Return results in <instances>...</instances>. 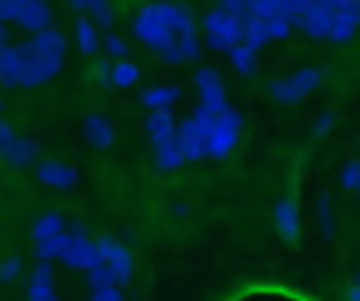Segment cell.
Listing matches in <instances>:
<instances>
[{
    "label": "cell",
    "mask_w": 360,
    "mask_h": 301,
    "mask_svg": "<svg viewBox=\"0 0 360 301\" xmlns=\"http://www.w3.org/2000/svg\"><path fill=\"white\" fill-rule=\"evenodd\" d=\"M132 31L141 42H146L152 51H158V56L169 65L183 62L177 53V39L186 34H197L194 17L191 11L177 3V0H160V3H149L138 11Z\"/></svg>",
    "instance_id": "cell-1"
},
{
    "label": "cell",
    "mask_w": 360,
    "mask_h": 301,
    "mask_svg": "<svg viewBox=\"0 0 360 301\" xmlns=\"http://www.w3.org/2000/svg\"><path fill=\"white\" fill-rule=\"evenodd\" d=\"M202 31L205 42L214 51H228L245 39V17H233L222 8H214L202 17Z\"/></svg>",
    "instance_id": "cell-2"
},
{
    "label": "cell",
    "mask_w": 360,
    "mask_h": 301,
    "mask_svg": "<svg viewBox=\"0 0 360 301\" xmlns=\"http://www.w3.org/2000/svg\"><path fill=\"white\" fill-rule=\"evenodd\" d=\"M20 48V87H37L59 73L62 59H53L42 51H37L31 42L17 45Z\"/></svg>",
    "instance_id": "cell-3"
},
{
    "label": "cell",
    "mask_w": 360,
    "mask_h": 301,
    "mask_svg": "<svg viewBox=\"0 0 360 301\" xmlns=\"http://www.w3.org/2000/svg\"><path fill=\"white\" fill-rule=\"evenodd\" d=\"M321 84V68H301L287 79H273L267 84V93L281 104H295L307 93H312Z\"/></svg>",
    "instance_id": "cell-4"
},
{
    "label": "cell",
    "mask_w": 360,
    "mask_h": 301,
    "mask_svg": "<svg viewBox=\"0 0 360 301\" xmlns=\"http://www.w3.org/2000/svg\"><path fill=\"white\" fill-rule=\"evenodd\" d=\"M236 135H239V113H236L233 107H225V110L217 115L214 129H211V135H208V152L217 155V158L225 155V152L233 146Z\"/></svg>",
    "instance_id": "cell-5"
},
{
    "label": "cell",
    "mask_w": 360,
    "mask_h": 301,
    "mask_svg": "<svg viewBox=\"0 0 360 301\" xmlns=\"http://www.w3.org/2000/svg\"><path fill=\"white\" fill-rule=\"evenodd\" d=\"M194 82H197V90H200V98H202L200 104L208 107V110H214L219 115L228 107V101H225V84H222L219 73L214 68H200L197 76H194Z\"/></svg>",
    "instance_id": "cell-6"
},
{
    "label": "cell",
    "mask_w": 360,
    "mask_h": 301,
    "mask_svg": "<svg viewBox=\"0 0 360 301\" xmlns=\"http://www.w3.org/2000/svg\"><path fill=\"white\" fill-rule=\"evenodd\" d=\"M298 28L304 34H309L312 39H329V34H332V11L321 0H307V11H304Z\"/></svg>",
    "instance_id": "cell-7"
},
{
    "label": "cell",
    "mask_w": 360,
    "mask_h": 301,
    "mask_svg": "<svg viewBox=\"0 0 360 301\" xmlns=\"http://www.w3.org/2000/svg\"><path fill=\"white\" fill-rule=\"evenodd\" d=\"M177 143H180V152L188 155V158H200V155L208 152V135L200 129V124L194 121V115H188L177 127Z\"/></svg>",
    "instance_id": "cell-8"
},
{
    "label": "cell",
    "mask_w": 360,
    "mask_h": 301,
    "mask_svg": "<svg viewBox=\"0 0 360 301\" xmlns=\"http://www.w3.org/2000/svg\"><path fill=\"white\" fill-rule=\"evenodd\" d=\"M31 45H34L37 51L53 56V59H65V51H68V39H65V34H62L59 28H45V31L34 34Z\"/></svg>",
    "instance_id": "cell-9"
},
{
    "label": "cell",
    "mask_w": 360,
    "mask_h": 301,
    "mask_svg": "<svg viewBox=\"0 0 360 301\" xmlns=\"http://www.w3.org/2000/svg\"><path fill=\"white\" fill-rule=\"evenodd\" d=\"M17 23H20L22 28L34 31V34L45 31L48 23H51V8H48V3H45V0H34V3H28V6L20 11Z\"/></svg>",
    "instance_id": "cell-10"
},
{
    "label": "cell",
    "mask_w": 360,
    "mask_h": 301,
    "mask_svg": "<svg viewBox=\"0 0 360 301\" xmlns=\"http://www.w3.org/2000/svg\"><path fill=\"white\" fill-rule=\"evenodd\" d=\"M0 84L3 87H17L20 84V48L6 45L0 51Z\"/></svg>",
    "instance_id": "cell-11"
},
{
    "label": "cell",
    "mask_w": 360,
    "mask_h": 301,
    "mask_svg": "<svg viewBox=\"0 0 360 301\" xmlns=\"http://www.w3.org/2000/svg\"><path fill=\"white\" fill-rule=\"evenodd\" d=\"M146 129H149V135H152V141L155 143H160V141H166V138H172L177 129H174V118H172V110L169 107H163V110H155L149 118H146Z\"/></svg>",
    "instance_id": "cell-12"
},
{
    "label": "cell",
    "mask_w": 360,
    "mask_h": 301,
    "mask_svg": "<svg viewBox=\"0 0 360 301\" xmlns=\"http://www.w3.org/2000/svg\"><path fill=\"white\" fill-rule=\"evenodd\" d=\"M84 132H87V138H90L96 146H110V143H112V127H110V121H107L104 115H98V113H90V115L84 118Z\"/></svg>",
    "instance_id": "cell-13"
},
{
    "label": "cell",
    "mask_w": 360,
    "mask_h": 301,
    "mask_svg": "<svg viewBox=\"0 0 360 301\" xmlns=\"http://www.w3.org/2000/svg\"><path fill=\"white\" fill-rule=\"evenodd\" d=\"M357 25H360V14L338 11V14H332V34H329V39L332 42H346L349 37H354Z\"/></svg>",
    "instance_id": "cell-14"
},
{
    "label": "cell",
    "mask_w": 360,
    "mask_h": 301,
    "mask_svg": "<svg viewBox=\"0 0 360 301\" xmlns=\"http://www.w3.org/2000/svg\"><path fill=\"white\" fill-rule=\"evenodd\" d=\"M228 56H231L233 68H236L242 76H250V73L256 70V48H250V45L239 42V45L228 48Z\"/></svg>",
    "instance_id": "cell-15"
},
{
    "label": "cell",
    "mask_w": 360,
    "mask_h": 301,
    "mask_svg": "<svg viewBox=\"0 0 360 301\" xmlns=\"http://www.w3.org/2000/svg\"><path fill=\"white\" fill-rule=\"evenodd\" d=\"M177 96H180V90H177L174 84H169V87H149V90L141 93V101H143L146 107H152V110H163V107H169Z\"/></svg>",
    "instance_id": "cell-16"
},
{
    "label": "cell",
    "mask_w": 360,
    "mask_h": 301,
    "mask_svg": "<svg viewBox=\"0 0 360 301\" xmlns=\"http://www.w3.org/2000/svg\"><path fill=\"white\" fill-rule=\"evenodd\" d=\"M270 39V34H267V23L262 20V17H253V14H248L245 17V45H250V48H262L264 42Z\"/></svg>",
    "instance_id": "cell-17"
},
{
    "label": "cell",
    "mask_w": 360,
    "mask_h": 301,
    "mask_svg": "<svg viewBox=\"0 0 360 301\" xmlns=\"http://www.w3.org/2000/svg\"><path fill=\"white\" fill-rule=\"evenodd\" d=\"M76 42L82 48V53H96L98 51V34H96V25L87 20V17H79L76 20Z\"/></svg>",
    "instance_id": "cell-18"
},
{
    "label": "cell",
    "mask_w": 360,
    "mask_h": 301,
    "mask_svg": "<svg viewBox=\"0 0 360 301\" xmlns=\"http://www.w3.org/2000/svg\"><path fill=\"white\" fill-rule=\"evenodd\" d=\"M138 76H141L138 65H132L127 59H121V62L112 65V87H132L138 82Z\"/></svg>",
    "instance_id": "cell-19"
},
{
    "label": "cell",
    "mask_w": 360,
    "mask_h": 301,
    "mask_svg": "<svg viewBox=\"0 0 360 301\" xmlns=\"http://www.w3.org/2000/svg\"><path fill=\"white\" fill-rule=\"evenodd\" d=\"M34 152H37V143H34V141H28V138H14V143H11L3 155L8 158V163H25Z\"/></svg>",
    "instance_id": "cell-20"
},
{
    "label": "cell",
    "mask_w": 360,
    "mask_h": 301,
    "mask_svg": "<svg viewBox=\"0 0 360 301\" xmlns=\"http://www.w3.org/2000/svg\"><path fill=\"white\" fill-rule=\"evenodd\" d=\"M155 146H158V158H160V163H163V166H177V163H180L183 152H180V143H177V132H174L172 138H166V141L155 143Z\"/></svg>",
    "instance_id": "cell-21"
},
{
    "label": "cell",
    "mask_w": 360,
    "mask_h": 301,
    "mask_svg": "<svg viewBox=\"0 0 360 301\" xmlns=\"http://www.w3.org/2000/svg\"><path fill=\"white\" fill-rule=\"evenodd\" d=\"M39 177L45 183H53V186H70L73 183V172L65 169V166H56V163H45L39 169Z\"/></svg>",
    "instance_id": "cell-22"
},
{
    "label": "cell",
    "mask_w": 360,
    "mask_h": 301,
    "mask_svg": "<svg viewBox=\"0 0 360 301\" xmlns=\"http://www.w3.org/2000/svg\"><path fill=\"white\" fill-rule=\"evenodd\" d=\"M248 11L253 17H262V20H270L278 14V0H248Z\"/></svg>",
    "instance_id": "cell-23"
},
{
    "label": "cell",
    "mask_w": 360,
    "mask_h": 301,
    "mask_svg": "<svg viewBox=\"0 0 360 301\" xmlns=\"http://www.w3.org/2000/svg\"><path fill=\"white\" fill-rule=\"evenodd\" d=\"M90 14H93V20L101 28H110L112 25V8H110L107 0H90Z\"/></svg>",
    "instance_id": "cell-24"
},
{
    "label": "cell",
    "mask_w": 360,
    "mask_h": 301,
    "mask_svg": "<svg viewBox=\"0 0 360 301\" xmlns=\"http://www.w3.org/2000/svg\"><path fill=\"white\" fill-rule=\"evenodd\" d=\"M264 23H267V34H270V39H284V37L292 31V23H290L287 17H281V14H276V17L264 20Z\"/></svg>",
    "instance_id": "cell-25"
},
{
    "label": "cell",
    "mask_w": 360,
    "mask_h": 301,
    "mask_svg": "<svg viewBox=\"0 0 360 301\" xmlns=\"http://www.w3.org/2000/svg\"><path fill=\"white\" fill-rule=\"evenodd\" d=\"M278 225H281V231L287 236H295V211H292L290 203H281L278 205Z\"/></svg>",
    "instance_id": "cell-26"
},
{
    "label": "cell",
    "mask_w": 360,
    "mask_h": 301,
    "mask_svg": "<svg viewBox=\"0 0 360 301\" xmlns=\"http://www.w3.org/2000/svg\"><path fill=\"white\" fill-rule=\"evenodd\" d=\"M332 14L338 11H349V14H360V0H321Z\"/></svg>",
    "instance_id": "cell-27"
},
{
    "label": "cell",
    "mask_w": 360,
    "mask_h": 301,
    "mask_svg": "<svg viewBox=\"0 0 360 301\" xmlns=\"http://www.w3.org/2000/svg\"><path fill=\"white\" fill-rule=\"evenodd\" d=\"M107 51H110L112 56H118V59H127V51H129V48H127V42H124L118 34H110V37H107Z\"/></svg>",
    "instance_id": "cell-28"
},
{
    "label": "cell",
    "mask_w": 360,
    "mask_h": 301,
    "mask_svg": "<svg viewBox=\"0 0 360 301\" xmlns=\"http://www.w3.org/2000/svg\"><path fill=\"white\" fill-rule=\"evenodd\" d=\"M222 11L233 14V17H248V0H222Z\"/></svg>",
    "instance_id": "cell-29"
},
{
    "label": "cell",
    "mask_w": 360,
    "mask_h": 301,
    "mask_svg": "<svg viewBox=\"0 0 360 301\" xmlns=\"http://www.w3.org/2000/svg\"><path fill=\"white\" fill-rule=\"evenodd\" d=\"M96 76L104 82V87H112V65L110 62H98L96 65Z\"/></svg>",
    "instance_id": "cell-30"
},
{
    "label": "cell",
    "mask_w": 360,
    "mask_h": 301,
    "mask_svg": "<svg viewBox=\"0 0 360 301\" xmlns=\"http://www.w3.org/2000/svg\"><path fill=\"white\" fill-rule=\"evenodd\" d=\"M11 143H14V132H11V127H8L6 121H0V155H3Z\"/></svg>",
    "instance_id": "cell-31"
},
{
    "label": "cell",
    "mask_w": 360,
    "mask_h": 301,
    "mask_svg": "<svg viewBox=\"0 0 360 301\" xmlns=\"http://www.w3.org/2000/svg\"><path fill=\"white\" fill-rule=\"evenodd\" d=\"M56 228H59V219H56V217H45V219L37 225V233H39V236H51Z\"/></svg>",
    "instance_id": "cell-32"
},
{
    "label": "cell",
    "mask_w": 360,
    "mask_h": 301,
    "mask_svg": "<svg viewBox=\"0 0 360 301\" xmlns=\"http://www.w3.org/2000/svg\"><path fill=\"white\" fill-rule=\"evenodd\" d=\"M332 121H335V115H332V113H323V115L315 121V132H318V135H323V132L332 127Z\"/></svg>",
    "instance_id": "cell-33"
},
{
    "label": "cell",
    "mask_w": 360,
    "mask_h": 301,
    "mask_svg": "<svg viewBox=\"0 0 360 301\" xmlns=\"http://www.w3.org/2000/svg\"><path fill=\"white\" fill-rule=\"evenodd\" d=\"M14 273H17V262H6V264L0 267V276H3V278H8V276H14Z\"/></svg>",
    "instance_id": "cell-34"
},
{
    "label": "cell",
    "mask_w": 360,
    "mask_h": 301,
    "mask_svg": "<svg viewBox=\"0 0 360 301\" xmlns=\"http://www.w3.org/2000/svg\"><path fill=\"white\" fill-rule=\"evenodd\" d=\"M70 6H73L76 11H84V8H90V0H70Z\"/></svg>",
    "instance_id": "cell-35"
},
{
    "label": "cell",
    "mask_w": 360,
    "mask_h": 301,
    "mask_svg": "<svg viewBox=\"0 0 360 301\" xmlns=\"http://www.w3.org/2000/svg\"><path fill=\"white\" fill-rule=\"evenodd\" d=\"M6 39H8V34H6V25H0V51L6 48Z\"/></svg>",
    "instance_id": "cell-36"
},
{
    "label": "cell",
    "mask_w": 360,
    "mask_h": 301,
    "mask_svg": "<svg viewBox=\"0 0 360 301\" xmlns=\"http://www.w3.org/2000/svg\"><path fill=\"white\" fill-rule=\"evenodd\" d=\"M14 3H17L20 8H25V6H28V3H34V0H14Z\"/></svg>",
    "instance_id": "cell-37"
},
{
    "label": "cell",
    "mask_w": 360,
    "mask_h": 301,
    "mask_svg": "<svg viewBox=\"0 0 360 301\" xmlns=\"http://www.w3.org/2000/svg\"><path fill=\"white\" fill-rule=\"evenodd\" d=\"M0 110H3V101H0Z\"/></svg>",
    "instance_id": "cell-38"
}]
</instances>
